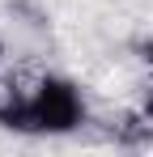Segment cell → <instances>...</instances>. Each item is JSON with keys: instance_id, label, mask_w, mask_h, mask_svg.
<instances>
[{"instance_id": "cell-1", "label": "cell", "mask_w": 153, "mask_h": 157, "mask_svg": "<svg viewBox=\"0 0 153 157\" xmlns=\"http://www.w3.org/2000/svg\"><path fill=\"white\" fill-rule=\"evenodd\" d=\"M81 115H85V106L76 98L73 85H64V81H43L38 89H34V98L26 106V123L22 128H51V132H68L81 123Z\"/></svg>"}, {"instance_id": "cell-2", "label": "cell", "mask_w": 153, "mask_h": 157, "mask_svg": "<svg viewBox=\"0 0 153 157\" xmlns=\"http://www.w3.org/2000/svg\"><path fill=\"white\" fill-rule=\"evenodd\" d=\"M149 110H153V98H149Z\"/></svg>"}]
</instances>
